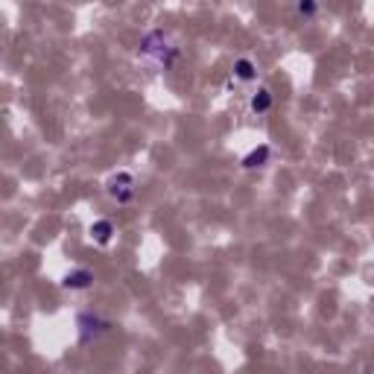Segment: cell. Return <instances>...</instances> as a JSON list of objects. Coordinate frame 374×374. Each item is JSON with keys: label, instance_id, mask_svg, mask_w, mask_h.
<instances>
[{"label": "cell", "instance_id": "obj_1", "mask_svg": "<svg viewBox=\"0 0 374 374\" xmlns=\"http://www.w3.org/2000/svg\"><path fill=\"white\" fill-rule=\"evenodd\" d=\"M141 56L147 58V62H152V65H158V68L167 70V68H173L175 62H179L182 47H179V42H175L170 32H164V30H149L141 38Z\"/></svg>", "mask_w": 374, "mask_h": 374}, {"label": "cell", "instance_id": "obj_2", "mask_svg": "<svg viewBox=\"0 0 374 374\" xmlns=\"http://www.w3.org/2000/svg\"><path fill=\"white\" fill-rule=\"evenodd\" d=\"M106 193L108 199L117 202V205H129L135 196H137V179L129 173V170H117L114 175H108L106 182Z\"/></svg>", "mask_w": 374, "mask_h": 374}, {"label": "cell", "instance_id": "obj_3", "mask_svg": "<svg viewBox=\"0 0 374 374\" xmlns=\"http://www.w3.org/2000/svg\"><path fill=\"white\" fill-rule=\"evenodd\" d=\"M76 328H80V342L88 345V342H96L103 337V333L111 330V322L94 316V313H80V319H76Z\"/></svg>", "mask_w": 374, "mask_h": 374}, {"label": "cell", "instance_id": "obj_4", "mask_svg": "<svg viewBox=\"0 0 374 374\" xmlns=\"http://www.w3.org/2000/svg\"><path fill=\"white\" fill-rule=\"evenodd\" d=\"M62 287L70 289V292L91 289V287H94V272H91V269H70L65 278H62Z\"/></svg>", "mask_w": 374, "mask_h": 374}, {"label": "cell", "instance_id": "obj_5", "mask_svg": "<svg viewBox=\"0 0 374 374\" xmlns=\"http://www.w3.org/2000/svg\"><path fill=\"white\" fill-rule=\"evenodd\" d=\"M272 103H275L272 91H269L266 85H261L258 91H254V94L249 96V111H251L254 117H263V114H269V111H272Z\"/></svg>", "mask_w": 374, "mask_h": 374}, {"label": "cell", "instance_id": "obj_6", "mask_svg": "<svg viewBox=\"0 0 374 374\" xmlns=\"http://www.w3.org/2000/svg\"><path fill=\"white\" fill-rule=\"evenodd\" d=\"M234 80L237 82H254L258 80V62L249 56H240V58H234Z\"/></svg>", "mask_w": 374, "mask_h": 374}, {"label": "cell", "instance_id": "obj_7", "mask_svg": "<svg viewBox=\"0 0 374 374\" xmlns=\"http://www.w3.org/2000/svg\"><path fill=\"white\" fill-rule=\"evenodd\" d=\"M88 234H91V240L96 243V246H108L111 240H114V223L111 220H94L91 223V228H88Z\"/></svg>", "mask_w": 374, "mask_h": 374}, {"label": "cell", "instance_id": "obj_8", "mask_svg": "<svg viewBox=\"0 0 374 374\" xmlns=\"http://www.w3.org/2000/svg\"><path fill=\"white\" fill-rule=\"evenodd\" d=\"M269 155H272V149L266 147V144H261V147H254L246 158H243V167L246 170H258V167H266V161H269Z\"/></svg>", "mask_w": 374, "mask_h": 374}, {"label": "cell", "instance_id": "obj_9", "mask_svg": "<svg viewBox=\"0 0 374 374\" xmlns=\"http://www.w3.org/2000/svg\"><path fill=\"white\" fill-rule=\"evenodd\" d=\"M295 9H299V15H304V18H313V15H316V12H319V6H316V4H313V0H301V4H299V6H295Z\"/></svg>", "mask_w": 374, "mask_h": 374}]
</instances>
